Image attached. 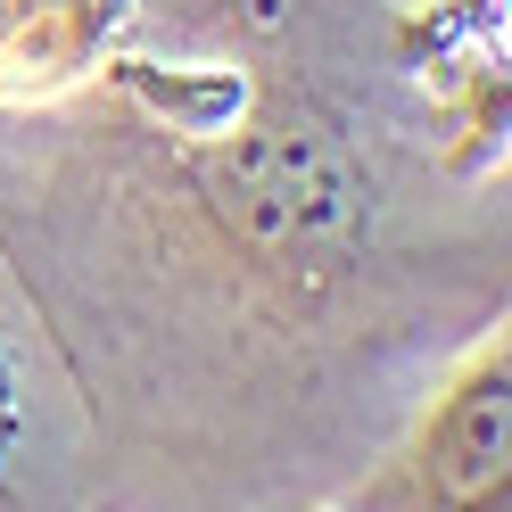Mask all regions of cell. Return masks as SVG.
<instances>
[{"label": "cell", "instance_id": "obj_5", "mask_svg": "<svg viewBox=\"0 0 512 512\" xmlns=\"http://www.w3.org/2000/svg\"><path fill=\"white\" fill-rule=\"evenodd\" d=\"M306 512H339V504H306Z\"/></svg>", "mask_w": 512, "mask_h": 512}, {"label": "cell", "instance_id": "obj_4", "mask_svg": "<svg viewBox=\"0 0 512 512\" xmlns=\"http://www.w3.org/2000/svg\"><path fill=\"white\" fill-rule=\"evenodd\" d=\"M149 17V0H0V108L75 91Z\"/></svg>", "mask_w": 512, "mask_h": 512}, {"label": "cell", "instance_id": "obj_3", "mask_svg": "<svg viewBox=\"0 0 512 512\" xmlns=\"http://www.w3.org/2000/svg\"><path fill=\"white\" fill-rule=\"evenodd\" d=\"M0 512H116L91 413L9 256H0Z\"/></svg>", "mask_w": 512, "mask_h": 512}, {"label": "cell", "instance_id": "obj_1", "mask_svg": "<svg viewBox=\"0 0 512 512\" xmlns=\"http://www.w3.org/2000/svg\"><path fill=\"white\" fill-rule=\"evenodd\" d=\"M0 256L116 512L331 504L512 323L504 149L438 108L405 0H149L0 108Z\"/></svg>", "mask_w": 512, "mask_h": 512}, {"label": "cell", "instance_id": "obj_2", "mask_svg": "<svg viewBox=\"0 0 512 512\" xmlns=\"http://www.w3.org/2000/svg\"><path fill=\"white\" fill-rule=\"evenodd\" d=\"M331 504L339 512H512V323L479 331Z\"/></svg>", "mask_w": 512, "mask_h": 512}]
</instances>
